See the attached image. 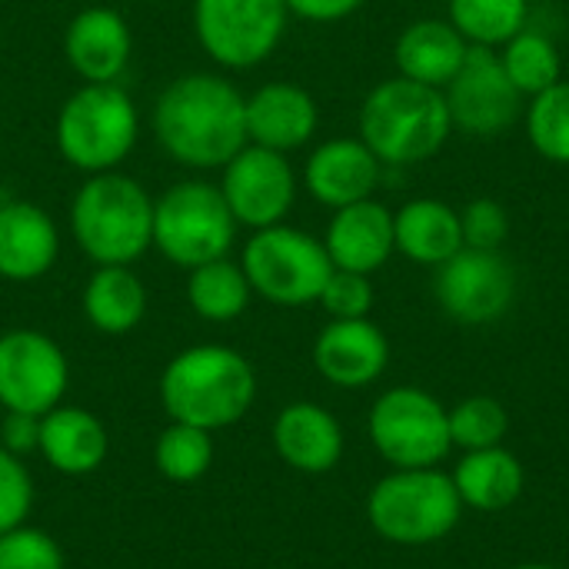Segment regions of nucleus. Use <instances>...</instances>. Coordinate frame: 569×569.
Listing matches in <instances>:
<instances>
[{
	"label": "nucleus",
	"mask_w": 569,
	"mask_h": 569,
	"mask_svg": "<svg viewBox=\"0 0 569 569\" xmlns=\"http://www.w3.org/2000/svg\"><path fill=\"white\" fill-rule=\"evenodd\" d=\"M157 143L183 167H227L247 140V97L217 73L177 77L153 107Z\"/></svg>",
	"instance_id": "f257e3e1"
},
{
	"label": "nucleus",
	"mask_w": 569,
	"mask_h": 569,
	"mask_svg": "<svg viewBox=\"0 0 569 569\" xmlns=\"http://www.w3.org/2000/svg\"><path fill=\"white\" fill-rule=\"evenodd\" d=\"M257 397L250 360L223 343L180 350L160 377V403L173 423L227 430L247 417Z\"/></svg>",
	"instance_id": "f03ea898"
},
{
	"label": "nucleus",
	"mask_w": 569,
	"mask_h": 569,
	"mask_svg": "<svg viewBox=\"0 0 569 569\" xmlns=\"http://www.w3.org/2000/svg\"><path fill=\"white\" fill-rule=\"evenodd\" d=\"M70 230L97 267H130L153 247V200L123 173H90L70 207Z\"/></svg>",
	"instance_id": "7ed1b4c3"
},
{
	"label": "nucleus",
	"mask_w": 569,
	"mask_h": 569,
	"mask_svg": "<svg viewBox=\"0 0 569 569\" xmlns=\"http://www.w3.org/2000/svg\"><path fill=\"white\" fill-rule=\"evenodd\" d=\"M450 107L440 87H427L417 80H387L380 83L363 110L360 133L377 160L407 167L433 157L450 133Z\"/></svg>",
	"instance_id": "20e7f679"
},
{
	"label": "nucleus",
	"mask_w": 569,
	"mask_h": 569,
	"mask_svg": "<svg viewBox=\"0 0 569 569\" xmlns=\"http://www.w3.org/2000/svg\"><path fill=\"white\" fill-rule=\"evenodd\" d=\"M137 143L133 100L117 83H83L57 117V147L83 173H107Z\"/></svg>",
	"instance_id": "39448f33"
},
{
	"label": "nucleus",
	"mask_w": 569,
	"mask_h": 569,
	"mask_svg": "<svg viewBox=\"0 0 569 569\" xmlns=\"http://www.w3.org/2000/svg\"><path fill=\"white\" fill-rule=\"evenodd\" d=\"M233 237L237 220L220 187L207 180L173 183L160 200H153V247L183 270L227 257Z\"/></svg>",
	"instance_id": "423d86ee"
},
{
	"label": "nucleus",
	"mask_w": 569,
	"mask_h": 569,
	"mask_svg": "<svg viewBox=\"0 0 569 569\" xmlns=\"http://www.w3.org/2000/svg\"><path fill=\"white\" fill-rule=\"evenodd\" d=\"M240 267L253 293L280 307H303L320 300L333 273L327 247L317 237L283 223L257 230L243 247Z\"/></svg>",
	"instance_id": "0eeeda50"
},
{
	"label": "nucleus",
	"mask_w": 569,
	"mask_h": 569,
	"mask_svg": "<svg viewBox=\"0 0 569 569\" xmlns=\"http://www.w3.org/2000/svg\"><path fill=\"white\" fill-rule=\"evenodd\" d=\"M460 507L463 500L450 477L437 470H400L373 487L367 513L380 537L420 547L447 537L460 520Z\"/></svg>",
	"instance_id": "6e6552de"
},
{
	"label": "nucleus",
	"mask_w": 569,
	"mask_h": 569,
	"mask_svg": "<svg viewBox=\"0 0 569 569\" xmlns=\"http://www.w3.org/2000/svg\"><path fill=\"white\" fill-rule=\"evenodd\" d=\"M370 440L390 463L403 470H427L453 447L447 410L417 387L387 390L373 403Z\"/></svg>",
	"instance_id": "1a4fd4ad"
},
{
	"label": "nucleus",
	"mask_w": 569,
	"mask_h": 569,
	"mask_svg": "<svg viewBox=\"0 0 569 569\" xmlns=\"http://www.w3.org/2000/svg\"><path fill=\"white\" fill-rule=\"evenodd\" d=\"M287 13V0H197L193 27L217 63L247 70L277 50Z\"/></svg>",
	"instance_id": "9d476101"
},
{
	"label": "nucleus",
	"mask_w": 569,
	"mask_h": 569,
	"mask_svg": "<svg viewBox=\"0 0 569 569\" xmlns=\"http://www.w3.org/2000/svg\"><path fill=\"white\" fill-rule=\"evenodd\" d=\"M70 383L63 350L40 330L0 333V407L7 413L43 417L60 407Z\"/></svg>",
	"instance_id": "9b49d317"
},
{
	"label": "nucleus",
	"mask_w": 569,
	"mask_h": 569,
	"mask_svg": "<svg viewBox=\"0 0 569 569\" xmlns=\"http://www.w3.org/2000/svg\"><path fill=\"white\" fill-rule=\"evenodd\" d=\"M437 300L460 323H490L507 313L517 293V273L497 250L463 247L440 263Z\"/></svg>",
	"instance_id": "f8f14e48"
},
{
	"label": "nucleus",
	"mask_w": 569,
	"mask_h": 569,
	"mask_svg": "<svg viewBox=\"0 0 569 569\" xmlns=\"http://www.w3.org/2000/svg\"><path fill=\"white\" fill-rule=\"evenodd\" d=\"M220 193L237 223L263 230L290 213L297 197V177L283 153L247 143L223 167Z\"/></svg>",
	"instance_id": "ddd939ff"
},
{
	"label": "nucleus",
	"mask_w": 569,
	"mask_h": 569,
	"mask_svg": "<svg viewBox=\"0 0 569 569\" xmlns=\"http://www.w3.org/2000/svg\"><path fill=\"white\" fill-rule=\"evenodd\" d=\"M447 87L450 120L477 137L503 133L520 113V90L490 47H467L463 67Z\"/></svg>",
	"instance_id": "4468645a"
},
{
	"label": "nucleus",
	"mask_w": 569,
	"mask_h": 569,
	"mask_svg": "<svg viewBox=\"0 0 569 569\" xmlns=\"http://www.w3.org/2000/svg\"><path fill=\"white\" fill-rule=\"evenodd\" d=\"M390 360L387 337L380 327H373L367 317L363 320H333L313 347V363L317 370L347 390L373 383Z\"/></svg>",
	"instance_id": "2eb2a0df"
},
{
	"label": "nucleus",
	"mask_w": 569,
	"mask_h": 569,
	"mask_svg": "<svg viewBox=\"0 0 569 569\" xmlns=\"http://www.w3.org/2000/svg\"><path fill=\"white\" fill-rule=\"evenodd\" d=\"M60 253V237L47 210L27 200L0 207V277L13 283L40 280Z\"/></svg>",
	"instance_id": "dca6fc26"
},
{
	"label": "nucleus",
	"mask_w": 569,
	"mask_h": 569,
	"mask_svg": "<svg viewBox=\"0 0 569 569\" xmlns=\"http://www.w3.org/2000/svg\"><path fill=\"white\" fill-rule=\"evenodd\" d=\"M63 50L87 83H113L130 60V27L110 7L80 10L67 27Z\"/></svg>",
	"instance_id": "f3484780"
},
{
	"label": "nucleus",
	"mask_w": 569,
	"mask_h": 569,
	"mask_svg": "<svg viewBox=\"0 0 569 569\" xmlns=\"http://www.w3.org/2000/svg\"><path fill=\"white\" fill-rule=\"evenodd\" d=\"M317 130V103L297 83H267L247 97V140L277 153L303 147Z\"/></svg>",
	"instance_id": "a211bd4d"
},
{
	"label": "nucleus",
	"mask_w": 569,
	"mask_h": 569,
	"mask_svg": "<svg viewBox=\"0 0 569 569\" xmlns=\"http://www.w3.org/2000/svg\"><path fill=\"white\" fill-rule=\"evenodd\" d=\"M377 180L380 160L363 140H330L307 160V190L333 210L370 200Z\"/></svg>",
	"instance_id": "6ab92c4d"
},
{
	"label": "nucleus",
	"mask_w": 569,
	"mask_h": 569,
	"mask_svg": "<svg viewBox=\"0 0 569 569\" xmlns=\"http://www.w3.org/2000/svg\"><path fill=\"white\" fill-rule=\"evenodd\" d=\"M323 247L337 270L373 273L387 263V257L397 247L393 243V217L387 207H380L373 200L340 207L330 220Z\"/></svg>",
	"instance_id": "aec40b11"
},
{
	"label": "nucleus",
	"mask_w": 569,
	"mask_h": 569,
	"mask_svg": "<svg viewBox=\"0 0 569 569\" xmlns=\"http://www.w3.org/2000/svg\"><path fill=\"white\" fill-rule=\"evenodd\" d=\"M110 450L107 427L83 407H53L40 417L37 453L63 477H90Z\"/></svg>",
	"instance_id": "412c9836"
},
{
	"label": "nucleus",
	"mask_w": 569,
	"mask_h": 569,
	"mask_svg": "<svg viewBox=\"0 0 569 569\" xmlns=\"http://www.w3.org/2000/svg\"><path fill=\"white\" fill-rule=\"evenodd\" d=\"M273 447L280 460L300 473H327L340 463L343 430L317 403H290L273 423Z\"/></svg>",
	"instance_id": "4be33fe9"
},
{
	"label": "nucleus",
	"mask_w": 569,
	"mask_h": 569,
	"mask_svg": "<svg viewBox=\"0 0 569 569\" xmlns=\"http://www.w3.org/2000/svg\"><path fill=\"white\" fill-rule=\"evenodd\" d=\"M467 57V37L443 20H420L397 40V67L407 80L443 87L457 77Z\"/></svg>",
	"instance_id": "5701e85b"
},
{
	"label": "nucleus",
	"mask_w": 569,
	"mask_h": 569,
	"mask_svg": "<svg viewBox=\"0 0 569 569\" xmlns=\"http://www.w3.org/2000/svg\"><path fill=\"white\" fill-rule=\"evenodd\" d=\"M393 243L417 263H443L463 250L460 213L440 200H413L393 217Z\"/></svg>",
	"instance_id": "b1692460"
},
{
	"label": "nucleus",
	"mask_w": 569,
	"mask_h": 569,
	"mask_svg": "<svg viewBox=\"0 0 569 569\" xmlns=\"http://www.w3.org/2000/svg\"><path fill=\"white\" fill-rule=\"evenodd\" d=\"M83 313L107 337L130 333L147 313V290L130 267H97L83 287Z\"/></svg>",
	"instance_id": "393cba45"
},
{
	"label": "nucleus",
	"mask_w": 569,
	"mask_h": 569,
	"mask_svg": "<svg viewBox=\"0 0 569 569\" xmlns=\"http://www.w3.org/2000/svg\"><path fill=\"white\" fill-rule=\"evenodd\" d=\"M453 487L460 500L477 510H503L523 490V467L500 447L470 450L453 473Z\"/></svg>",
	"instance_id": "a878e982"
},
{
	"label": "nucleus",
	"mask_w": 569,
	"mask_h": 569,
	"mask_svg": "<svg viewBox=\"0 0 569 569\" xmlns=\"http://www.w3.org/2000/svg\"><path fill=\"white\" fill-rule=\"evenodd\" d=\"M250 293H253V287H250L243 267L227 257L193 267L190 280H187V300H190L193 313L210 323L237 320L247 310Z\"/></svg>",
	"instance_id": "bb28decb"
},
{
	"label": "nucleus",
	"mask_w": 569,
	"mask_h": 569,
	"mask_svg": "<svg viewBox=\"0 0 569 569\" xmlns=\"http://www.w3.org/2000/svg\"><path fill=\"white\" fill-rule=\"evenodd\" d=\"M153 463L170 483H197L213 467V433L187 423H170L153 447Z\"/></svg>",
	"instance_id": "cd10ccee"
},
{
	"label": "nucleus",
	"mask_w": 569,
	"mask_h": 569,
	"mask_svg": "<svg viewBox=\"0 0 569 569\" xmlns=\"http://www.w3.org/2000/svg\"><path fill=\"white\" fill-rule=\"evenodd\" d=\"M450 20L480 47L510 43L527 23V0H450Z\"/></svg>",
	"instance_id": "c85d7f7f"
},
{
	"label": "nucleus",
	"mask_w": 569,
	"mask_h": 569,
	"mask_svg": "<svg viewBox=\"0 0 569 569\" xmlns=\"http://www.w3.org/2000/svg\"><path fill=\"white\" fill-rule=\"evenodd\" d=\"M500 60L520 93L537 97L540 90H547L560 80V53H557L553 40L537 30H520L507 43V53Z\"/></svg>",
	"instance_id": "c756f323"
},
{
	"label": "nucleus",
	"mask_w": 569,
	"mask_h": 569,
	"mask_svg": "<svg viewBox=\"0 0 569 569\" xmlns=\"http://www.w3.org/2000/svg\"><path fill=\"white\" fill-rule=\"evenodd\" d=\"M527 130L533 147L553 160V163H569V83H553L540 90L530 103Z\"/></svg>",
	"instance_id": "7c9ffc66"
},
{
	"label": "nucleus",
	"mask_w": 569,
	"mask_h": 569,
	"mask_svg": "<svg viewBox=\"0 0 569 569\" xmlns=\"http://www.w3.org/2000/svg\"><path fill=\"white\" fill-rule=\"evenodd\" d=\"M447 417H450V440L463 450L497 447L507 433V413L490 397H473Z\"/></svg>",
	"instance_id": "2f4dec72"
},
{
	"label": "nucleus",
	"mask_w": 569,
	"mask_h": 569,
	"mask_svg": "<svg viewBox=\"0 0 569 569\" xmlns=\"http://www.w3.org/2000/svg\"><path fill=\"white\" fill-rule=\"evenodd\" d=\"M0 569H63V550L47 530L20 523L0 533Z\"/></svg>",
	"instance_id": "473e14b6"
},
{
	"label": "nucleus",
	"mask_w": 569,
	"mask_h": 569,
	"mask_svg": "<svg viewBox=\"0 0 569 569\" xmlns=\"http://www.w3.org/2000/svg\"><path fill=\"white\" fill-rule=\"evenodd\" d=\"M33 507V480L20 457L0 447V533L27 523Z\"/></svg>",
	"instance_id": "72a5a7b5"
},
{
	"label": "nucleus",
	"mask_w": 569,
	"mask_h": 569,
	"mask_svg": "<svg viewBox=\"0 0 569 569\" xmlns=\"http://www.w3.org/2000/svg\"><path fill=\"white\" fill-rule=\"evenodd\" d=\"M320 303L333 320H363L373 307V287H370L367 273L333 267V273L320 293Z\"/></svg>",
	"instance_id": "f704fd0d"
},
{
	"label": "nucleus",
	"mask_w": 569,
	"mask_h": 569,
	"mask_svg": "<svg viewBox=\"0 0 569 569\" xmlns=\"http://www.w3.org/2000/svg\"><path fill=\"white\" fill-rule=\"evenodd\" d=\"M460 227H463V247L497 250L507 240L510 220H507V210L497 200H473L460 213Z\"/></svg>",
	"instance_id": "c9c22d12"
},
{
	"label": "nucleus",
	"mask_w": 569,
	"mask_h": 569,
	"mask_svg": "<svg viewBox=\"0 0 569 569\" xmlns=\"http://www.w3.org/2000/svg\"><path fill=\"white\" fill-rule=\"evenodd\" d=\"M0 447L13 457L33 453L40 447V417L30 413H7L0 423Z\"/></svg>",
	"instance_id": "e433bc0d"
},
{
	"label": "nucleus",
	"mask_w": 569,
	"mask_h": 569,
	"mask_svg": "<svg viewBox=\"0 0 569 569\" xmlns=\"http://www.w3.org/2000/svg\"><path fill=\"white\" fill-rule=\"evenodd\" d=\"M360 3L363 0H287V7L307 20H340L350 17Z\"/></svg>",
	"instance_id": "4c0bfd02"
},
{
	"label": "nucleus",
	"mask_w": 569,
	"mask_h": 569,
	"mask_svg": "<svg viewBox=\"0 0 569 569\" xmlns=\"http://www.w3.org/2000/svg\"><path fill=\"white\" fill-rule=\"evenodd\" d=\"M517 569H553V567H537V563H533V567H517Z\"/></svg>",
	"instance_id": "58836bf2"
}]
</instances>
